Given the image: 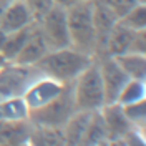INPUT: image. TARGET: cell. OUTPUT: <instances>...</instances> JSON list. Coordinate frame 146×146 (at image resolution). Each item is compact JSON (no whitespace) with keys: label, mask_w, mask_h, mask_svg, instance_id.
Wrapping results in <instances>:
<instances>
[{"label":"cell","mask_w":146,"mask_h":146,"mask_svg":"<svg viewBox=\"0 0 146 146\" xmlns=\"http://www.w3.org/2000/svg\"><path fill=\"white\" fill-rule=\"evenodd\" d=\"M93 62V56L76 52L72 46L50 50L43 55L42 60L35 63L36 70L42 73V76L52 78L55 82L68 85L76 80V76Z\"/></svg>","instance_id":"1"},{"label":"cell","mask_w":146,"mask_h":146,"mask_svg":"<svg viewBox=\"0 0 146 146\" xmlns=\"http://www.w3.org/2000/svg\"><path fill=\"white\" fill-rule=\"evenodd\" d=\"M66 25L70 35V46L88 56L96 52V28L93 22L91 2L80 0L66 9Z\"/></svg>","instance_id":"2"},{"label":"cell","mask_w":146,"mask_h":146,"mask_svg":"<svg viewBox=\"0 0 146 146\" xmlns=\"http://www.w3.org/2000/svg\"><path fill=\"white\" fill-rule=\"evenodd\" d=\"M73 100L76 110L82 111H100L105 106V90L101 82L100 68L96 60L93 58L85 70H83L76 80L72 83Z\"/></svg>","instance_id":"3"},{"label":"cell","mask_w":146,"mask_h":146,"mask_svg":"<svg viewBox=\"0 0 146 146\" xmlns=\"http://www.w3.org/2000/svg\"><path fill=\"white\" fill-rule=\"evenodd\" d=\"M78 111L73 100V88L72 83L65 85L62 93L53 98L45 106L28 111V119L32 125L36 126H52V128H63L65 123Z\"/></svg>","instance_id":"4"},{"label":"cell","mask_w":146,"mask_h":146,"mask_svg":"<svg viewBox=\"0 0 146 146\" xmlns=\"http://www.w3.org/2000/svg\"><path fill=\"white\" fill-rule=\"evenodd\" d=\"M42 76L35 65H20L5 62L0 66V101L9 98H20L32 83Z\"/></svg>","instance_id":"5"},{"label":"cell","mask_w":146,"mask_h":146,"mask_svg":"<svg viewBox=\"0 0 146 146\" xmlns=\"http://www.w3.org/2000/svg\"><path fill=\"white\" fill-rule=\"evenodd\" d=\"M36 23L42 38L45 40L48 50H60L70 46V35L66 25V9L53 5Z\"/></svg>","instance_id":"6"},{"label":"cell","mask_w":146,"mask_h":146,"mask_svg":"<svg viewBox=\"0 0 146 146\" xmlns=\"http://www.w3.org/2000/svg\"><path fill=\"white\" fill-rule=\"evenodd\" d=\"M98 68H100L101 82H103V90H105V105L108 103H116L118 95L121 88L126 85V82L129 80L128 75L118 65V62L113 56H100L95 58Z\"/></svg>","instance_id":"7"},{"label":"cell","mask_w":146,"mask_h":146,"mask_svg":"<svg viewBox=\"0 0 146 146\" xmlns=\"http://www.w3.org/2000/svg\"><path fill=\"white\" fill-rule=\"evenodd\" d=\"M63 88L65 85H62V83L55 82L52 78H46V76H40L35 83H32L28 86V90L23 93L22 98L25 101L28 111H32V110L42 108L46 103H50L62 93Z\"/></svg>","instance_id":"8"},{"label":"cell","mask_w":146,"mask_h":146,"mask_svg":"<svg viewBox=\"0 0 146 146\" xmlns=\"http://www.w3.org/2000/svg\"><path fill=\"white\" fill-rule=\"evenodd\" d=\"M35 20L32 17L30 10L27 9V5L23 3V0H9L0 15V30L10 33V32L28 27Z\"/></svg>","instance_id":"9"},{"label":"cell","mask_w":146,"mask_h":146,"mask_svg":"<svg viewBox=\"0 0 146 146\" xmlns=\"http://www.w3.org/2000/svg\"><path fill=\"white\" fill-rule=\"evenodd\" d=\"M105 129H106V138L108 139H123V136L128 131L133 129V125L123 113V106L119 103H108L100 110Z\"/></svg>","instance_id":"10"},{"label":"cell","mask_w":146,"mask_h":146,"mask_svg":"<svg viewBox=\"0 0 146 146\" xmlns=\"http://www.w3.org/2000/svg\"><path fill=\"white\" fill-rule=\"evenodd\" d=\"M30 119H0V146H28Z\"/></svg>","instance_id":"11"},{"label":"cell","mask_w":146,"mask_h":146,"mask_svg":"<svg viewBox=\"0 0 146 146\" xmlns=\"http://www.w3.org/2000/svg\"><path fill=\"white\" fill-rule=\"evenodd\" d=\"M48 52H50V50H48V46H46L45 40L42 38L38 28H36V23H35V27L32 30L30 36L27 38L25 45L22 46V50L18 52V55L12 60V62L20 63V65H35L36 62L42 60L43 55H46Z\"/></svg>","instance_id":"12"},{"label":"cell","mask_w":146,"mask_h":146,"mask_svg":"<svg viewBox=\"0 0 146 146\" xmlns=\"http://www.w3.org/2000/svg\"><path fill=\"white\" fill-rule=\"evenodd\" d=\"M135 35L133 30L125 27L121 22H116L115 27L110 30L108 36H106V43H105V53L108 56H118V55H125L128 52V46L131 43V38Z\"/></svg>","instance_id":"13"},{"label":"cell","mask_w":146,"mask_h":146,"mask_svg":"<svg viewBox=\"0 0 146 146\" xmlns=\"http://www.w3.org/2000/svg\"><path fill=\"white\" fill-rule=\"evenodd\" d=\"M93 111H75L72 118L65 123L63 126V138H65V146H78L82 139L83 133L86 129V125L90 121V116Z\"/></svg>","instance_id":"14"},{"label":"cell","mask_w":146,"mask_h":146,"mask_svg":"<svg viewBox=\"0 0 146 146\" xmlns=\"http://www.w3.org/2000/svg\"><path fill=\"white\" fill-rule=\"evenodd\" d=\"M28 146H65L63 128L32 125Z\"/></svg>","instance_id":"15"},{"label":"cell","mask_w":146,"mask_h":146,"mask_svg":"<svg viewBox=\"0 0 146 146\" xmlns=\"http://www.w3.org/2000/svg\"><path fill=\"white\" fill-rule=\"evenodd\" d=\"M113 58L118 62L121 70L128 75V78L146 82V55L125 53L113 56Z\"/></svg>","instance_id":"16"},{"label":"cell","mask_w":146,"mask_h":146,"mask_svg":"<svg viewBox=\"0 0 146 146\" xmlns=\"http://www.w3.org/2000/svg\"><path fill=\"white\" fill-rule=\"evenodd\" d=\"M33 27H35V22H33L32 25L25 27V28H20V30H15V32L7 33L5 42H3V48H2V52H0V55H2L7 62H12V60L18 55V52L22 50V46L25 45L27 38L30 36V33H32Z\"/></svg>","instance_id":"17"},{"label":"cell","mask_w":146,"mask_h":146,"mask_svg":"<svg viewBox=\"0 0 146 146\" xmlns=\"http://www.w3.org/2000/svg\"><path fill=\"white\" fill-rule=\"evenodd\" d=\"M105 139H108V138H106V129H105L101 113L100 111H93L78 146H98Z\"/></svg>","instance_id":"18"},{"label":"cell","mask_w":146,"mask_h":146,"mask_svg":"<svg viewBox=\"0 0 146 146\" xmlns=\"http://www.w3.org/2000/svg\"><path fill=\"white\" fill-rule=\"evenodd\" d=\"M145 98H146V82L131 80L129 78L126 82V85L119 91L116 103L125 106V105H131V103H136V101L145 100Z\"/></svg>","instance_id":"19"},{"label":"cell","mask_w":146,"mask_h":146,"mask_svg":"<svg viewBox=\"0 0 146 146\" xmlns=\"http://www.w3.org/2000/svg\"><path fill=\"white\" fill-rule=\"evenodd\" d=\"M25 118H28V108L22 96L0 101V119H25Z\"/></svg>","instance_id":"20"},{"label":"cell","mask_w":146,"mask_h":146,"mask_svg":"<svg viewBox=\"0 0 146 146\" xmlns=\"http://www.w3.org/2000/svg\"><path fill=\"white\" fill-rule=\"evenodd\" d=\"M119 22L133 32L146 30V3H136L119 18Z\"/></svg>","instance_id":"21"},{"label":"cell","mask_w":146,"mask_h":146,"mask_svg":"<svg viewBox=\"0 0 146 146\" xmlns=\"http://www.w3.org/2000/svg\"><path fill=\"white\" fill-rule=\"evenodd\" d=\"M123 113L135 128L141 129V131L146 129V98L136 101V103H131V105H125Z\"/></svg>","instance_id":"22"},{"label":"cell","mask_w":146,"mask_h":146,"mask_svg":"<svg viewBox=\"0 0 146 146\" xmlns=\"http://www.w3.org/2000/svg\"><path fill=\"white\" fill-rule=\"evenodd\" d=\"M23 3L30 10V13H32V17H33L35 22H38L55 5L53 0H23Z\"/></svg>","instance_id":"23"},{"label":"cell","mask_w":146,"mask_h":146,"mask_svg":"<svg viewBox=\"0 0 146 146\" xmlns=\"http://www.w3.org/2000/svg\"><path fill=\"white\" fill-rule=\"evenodd\" d=\"M103 2L116 13L118 18H121L128 10H131L136 3H146V0H103Z\"/></svg>","instance_id":"24"},{"label":"cell","mask_w":146,"mask_h":146,"mask_svg":"<svg viewBox=\"0 0 146 146\" xmlns=\"http://www.w3.org/2000/svg\"><path fill=\"white\" fill-rule=\"evenodd\" d=\"M126 53H138V55H146V30L135 32V35L131 38V43L128 46Z\"/></svg>","instance_id":"25"},{"label":"cell","mask_w":146,"mask_h":146,"mask_svg":"<svg viewBox=\"0 0 146 146\" xmlns=\"http://www.w3.org/2000/svg\"><path fill=\"white\" fill-rule=\"evenodd\" d=\"M123 141H125V146H146L145 131H141L138 128H133L131 131H128L123 136Z\"/></svg>","instance_id":"26"},{"label":"cell","mask_w":146,"mask_h":146,"mask_svg":"<svg viewBox=\"0 0 146 146\" xmlns=\"http://www.w3.org/2000/svg\"><path fill=\"white\" fill-rule=\"evenodd\" d=\"M53 2H55V5H60V7H63V9H68L70 5L80 2V0H53Z\"/></svg>","instance_id":"27"},{"label":"cell","mask_w":146,"mask_h":146,"mask_svg":"<svg viewBox=\"0 0 146 146\" xmlns=\"http://www.w3.org/2000/svg\"><path fill=\"white\" fill-rule=\"evenodd\" d=\"M108 146H125L123 139H108Z\"/></svg>","instance_id":"28"},{"label":"cell","mask_w":146,"mask_h":146,"mask_svg":"<svg viewBox=\"0 0 146 146\" xmlns=\"http://www.w3.org/2000/svg\"><path fill=\"white\" fill-rule=\"evenodd\" d=\"M5 36H7V33L0 30V52H2V48H3V42H5Z\"/></svg>","instance_id":"29"},{"label":"cell","mask_w":146,"mask_h":146,"mask_svg":"<svg viewBox=\"0 0 146 146\" xmlns=\"http://www.w3.org/2000/svg\"><path fill=\"white\" fill-rule=\"evenodd\" d=\"M7 2H9V0H0V15H2V10H3V7L7 5Z\"/></svg>","instance_id":"30"},{"label":"cell","mask_w":146,"mask_h":146,"mask_svg":"<svg viewBox=\"0 0 146 146\" xmlns=\"http://www.w3.org/2000/svg\"><path fill=\"white\" fill-rule=\"evenodd\" d=\"M98 146H108V139H105V141H101V143H100Z\"/></svg>","instance_id":"31"},{"label":"cell","mask_w":146,"mask_h":146,"mask_svg":"<svg viewBox=\"0 0 146 146\" xmlns=\"http://www.w3.org/2000/svg\"><path fill=\"white\" fill-rule=\"evenodd\" d=\"M5 62H7V60H5V58H3V56H2V55H0V66H2V65L5 63Z\"/></svg>","instance_id":"32"},{"label":"cell","mask_w":146,"mask_h":146,"mask_svg":"<svg viewBox=\"0 0 146 146\" xmlns=\"http://www.w3.org/2000/svg\"><path fill=\"white\" fill-rule=\"evenodd\" d=\"M88 2H91V0H88Z\"/></svg>","instance_id":"33"}]
</instances>
